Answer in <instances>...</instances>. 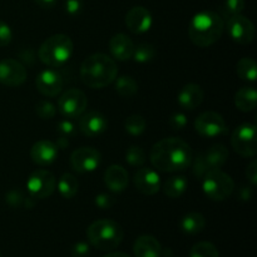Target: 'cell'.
<instances>
[{
	"label": "cell",
	"mask_w": 257,
	"mask_h": 257,
	"mask_svg": "<svg viewBox=\"0 0 257 257\" xmlns=\"http://www.w3.org/2000/svg\"><path fill=\"white\" fill-rule=\"evenodd\" d=\"M150 160L157 171L166 173L185 171L193 161L192 150L187 142L171 137L158 141L151 148Z\"/></svg>",
	"instance_id": "1"
},
{
	"label": "cell",
	"mask_w": 257,
	"mask_h": 257,
	"mask_svg": "<svg viewBox=\"0 0 257 257\" xmlns=\"http://www.w3.org/2000/svg\"><path fill=\"white\" fill-rule=\"evenodd\" d=\"M117 63L109 55L95 53L85 58L80 65V79L87 87L102 89L117 79Z\"/></svg>",
	"instance_id": "2"
},
{
	"label": "cell",
	"mask_w": 257,
	"mask_h": 257,
	"mask_svg": "<svg viewBox=\"0 0 257 257\" xmlns=\"http://www.w3.org/2000/svg\"><path fill=\"white\" fill-rule=\"evenodd\" d=\"M225 32V20L218 13L200 12L192 18L188 27L191 42L200 48L215 44Z\"/></svg>",
	"instance_id": "3"
},
{
	"label": "cell",
	"mask_w": 257,
	"mask_h": 257,
	"mask_svg": "<svg viewBox=\"0 0 257 257\" xmlns=\"http://www.w3.org/2000/svg\"><path fill=\"white\" fill-rule=\"evenodd\" d=\"M123 237L122 226L109 218L94 221L87 228L88 242L99 251H113L122 243Z\"/></svg>",
	"instance_id": "4"
},
{
	"label": "cell",
	"mask_w": 257,
	"mask_h": 257,
	"mask_svg": "<svg viewBox=\"0 0 257 257\" xmlns=\"http://www.w3.org/2000/svg\"><path fill=\"white\" fill-rule=\"evenodd\" d=\"M74 50L70 37L65 34H54L47 38L40 45L39 55L40 62L50 68H59L70 59Z\"/></svg>",
	"instance_id": "5"
},
{
	"label": "cell",
	"mask_w": 257,
	"mask_h": 257,
	"mask_svg": "<svg viewBox=\"0 0 257 257\" xmlns=\"http://www.w3.org/2000/svg\"><path fill=\"white\" fill-rule=\"evenodd\" d=\"M202 190L210 200L221 202L230 197L235 191V182L227 173L220 168L207 171L202 177Z\"/></svg>",
	"instance_id": "6"
},
{
	"label": "cell",
	"mask_w": 257,
	"mask_h": 257,
	"mask_svg": "<svg viewBox=\"0 0 257 257\" xmlns=\"http://www.w3.org/2000/svg\"><path fill=\"white\" fill-rule=\"evenodd\" d=\"M256 137V125L251 123H243L233 131L231 145L233 150L242 157H255L257 155Z\"/></svg>",
	"instance_id": "7"
},
{
	"label": "cell",
	"mask_w": 257,
	"mask_h": 257,
	"mask_svg": "<svg viewBox=\"0 0 257 257\" xmlns=\"http://www.w3.org/2000/svg\"><path fill=\"white\" fill-rule=\"evenodd\" d=\"M57 180L50 171L37 170L29 176L27 188L29 195L35 200H45L55 191Z\"/></svg>",
	"instance_id": "8"
},
{
	"label": "cell",
	"mask_w": 257,
	"mask_h": 257,
	"mask_svg": "<svg viewBox=\"0 0 257 257\" xmlns=\"http://www.w3.org/2000/svg\"><path fill=\"white\" fill-rule=\"evenodd\" d=\"M88 105L87 95L82 90L73 88L63 93L58 100V110L65 118H79L85 112Z\"/></svg>",
	"instance_id": "9"
},
{
	"label": "cell",
	"mask_w": 257,
	"mask_h": 257,
	"mask_svg": "<svg viewBox=\"0 0 257 257\" xmlns=\"http://www.w3.org/2000/svg\"><path fill=\"white\" fill-rule=\"evenodd\" d=\"M195 130L202 137L215 138L225 135L227 132V125L220 113L207 110L196 118Z\"/></svg>",
	"instance_id": "10"
},
{
	"label": "cell",
	"mask_w": 257,
	"mask_h": 257,
	"mask_svg": "<svg viewBox=\"0 0 257 257\" xmlns=\"http://www.w3.org/2000/svg\"><path fill=\"white\" fill-rule=\"evenodd\" d=\"M102 161V155L93 147H80L70 155V166L79 173H89L97 170Z\"/></svg>",
	"instance_id": "11"
},
{
	"label": "cell",
	"mask_w": 257,
	"mask_h": 257,
	"mask_svg": "<svg viewBox=\"0 0 257 257\" xmlns=\"http://www.w3.org/2000/svg\"><path fill=\"white\" fill-rule=\"evenodd\" d=\"M227 32L233 42L238 44H250L255 39V25L243 15H235L227 19Z\"/></svg>",
	"instance_id": "12"
},
{
	"label": "cell",
	"mask_w": 257,
	"mask_h": 257,
	"mask_svg": "<svg viewBox=\"0 0 257 257\" xmlns=\"http://www.w3.org/2000/svg\"><path fill=\"white\" fill-rule=\"evenodd\" d=\"M28 73L24 65L17 59L8 58L0 62V83L7 87H19L27 80Z\"/></svg>",
	"instance_id": "13"
},
{
	"label": "cell",
	"mask_w": 257,
	"mask_h": 257,
	"mask_svg": "<svg viewBox=\"0 0 257 257\" xmlns=\"http://www.w3.org/2000/svg\"><path fill=\"white\" fill-rule=\"evenodd\" d=\"M133 183L136 190L146 196H153L161 190V177L153 168H140L135 173Z\"/></svg>",
	"instance_id": "14"
},
{
	"label": "cell",
	"mask_w": 257,
	"mask_h": 257,
	"mask_svg": "<svg viewBox=\"0 0 257 257\" xmlns=\"http://www.w3.org/2000/svg\"><path fill=\"white\" fill-rule=\"evenodd\" d=\"M35 87L45 97H57L63 89V78L57 70L44 69L38 74Z\"/></svg>",
	"instance_id": "15"
},
{
	"label": "cell",
	"mask_w": 257,
	"mask_h": 257,
	"mask_svg": "<svg viewBox=\"0 0 257 257\" xmlns=\"http://www.w3.org/2000/svg\"><path fill=\"white\" fill-rule=\"evenodd\" d=\"M125 25L135 34H143L152 27V15L145 7H133L125 14Z\"/></svg>",
	"instance_id": "16"
},
{
	"label": "cell",
	"mask_w": 257,
	"mask_h": 257,
	"mask_svg": "<svg viewBox=\"0 0 257 257\" xmlns=\"http://www.w3.org/2000/svg\"><path fill=\"white\" fill-rule=\"evenodd\" d=\"M108 128V120L104 114L92 110L80 115L79 130L87 137H97L104 133Z\"/></svg>",
	"instance_id": "17"
},
{
	"label": "cell",
	"mask_w": 257,
	"mask_h": 257,
	"mask_svg": "<svg viewBox=\"0 0 257 257\" xmlns=\"http://www.w3.org/2000/svg\"><path fill=\"white\" fill-rule=\"evenodd\" d=\"M58 147L50 141L42 140L34 143L30 150V157L38 166H49L57 160Z\"/></svg>",
	"instance_id": "18"
},
{
	"label": "cell",
	"mask_w": 257,
	"mask_h": 257,
	"mask_svg": "<svg viewBox=\"0 0 257 257\" xmlns=\"http://www.w3.org/2000/svg\"><path fill=\"white\" fill-rule=\"evenodd\" d=\"M135 47L136 45L133 44L132 39L127 34H123V33H118V34L113 35L109 40V50L112 53L113 58L120 60V62L132 59Z\"/></svg>",
	"instance_id": "19"
},
{
	"label": "cell",
	"mask_w": 257,
	"mask_h": 257,
	"mask_svg": "<svg viewBox=\"0 0 257 257\" xmlns=\"http://www.w3.org/2000/svg\"><path fill=\"white\" fill-rule=\"evenodd\" d=\"M130 182V176L123 166L112 165L105 170L104 183L112 192H123Z\"/></svg>",
	"instance_id": "20"
},
{
	"label": "cell",
	"mask_w": 257,
	"mask_h": 257,
	"mask_svg": "<svg viewBox=\"0 0 257 257\" xmlns=\"http://www.w3.org/2000/svg\"><path fill=\"white\" fill-rule=\"evenodd\" d=\"M178 104L186 110H195L203 102L202 88L195 83H188L178 93Z\"/></svg>",
	"instance_id": "21"
},
{
	"label": "cell",
	"mask_w": 257,
	"mask_h": 257,
	"mask_svg": "<svg viewBox=\"0 0 257 257\" xmlns=\"http://www.w3.org/2000/svg\"><path fill=\"white\" fill-rule=\"evenodd\" d=\"M133 253L136 257H161L162 246L153 236L142 235L133 245Z\"/></svg>",
	"instance_id": "22"
},
{
	"label": "cell",
	"mask_w": 257,
	"mask_h": 257,
	"mask_svg": "<svg viewBox=\"0 0 257 257\" xmlns=\"http://www.w3.org/2000/svg\"><path fill=\"white\" fill-rule=\"evenodd\" d=\"M203 161L207 166L208 171L221 168L228 158V150L223 145H213L206 152L202 153Z\"/></svg>",
	"instance_id": "23"
},
{
	"label": "cell",
	"mask_w": 257,
	"mask_h": 257,
	"mask_svg": "<svg viewBox=\"0 0 257 257\" xmlns=\"http://www.w3.org/2000/svg\"><path fill=\"white\" fill-rule=\"evenodd\" d=\"M235 105L243 113L252 112L257 105V92L253 87H242L235 95Z\"/></svg>",
	"instance_id": "24"
},
{
	"label": "cell",
	"mask_w": 257,
	"mask_h": 257,
	"mask_svg": "<svg viewBox=\"0 0 257 257\" xmlns=\"http://www.w3.org/2000/svg\"><path fill=\"white\" fill-rule=\"evenodd\" d=\"M206 227L205 216L200 212H190L181 221V228L187 235H198Z\"/></svg>",
	"instance_id": "25"
},
{
	"label": "cell",
	"mask_w": 257,
	"mask_h": 257,
	"mask_svg": "<svg viewBox=\"0 0 257 257\" xmlns=\"http://www.w3.org/2000/svg\"><path fill=\"white\" fill-rule=\"evenodd\" d=\"M188 186L187 178L183 176H172L163 185V192L170 198H177L183 195Z\"/></svg>",
	"instance_id": "26"
},
{
	"label": "cell",
	"mask_w": 257,
	"mask_h": 257,
	"mask_svg": "<svg viewBox=\"0 0 257 257\" xmlns=\"http://www.w3.org/2000/svg\"><path fill=\"white\" fill-rule=\"evenodd\" d=\"M78 188H79V182L72 173H64L58 181V191L65 200L74 197L78 192Z\"/></svg>",
	"instance_id": "27"
},
{
	"label": "cell",
	"mask_w": 257,
	"mask_h": 257,
	"mask_svg": "<svg viewBox=\"0 0 257 257\" xmlns=\"http://www.w3.org/2000/svg\"><path fill=\"white\" fill-rule=\"evenodd\" d=\"M236 73L241 80L255 82L257 78V64L252 58H242L236 65Z\"/></svg>",
	"instance_id": "28"
},
{
	"label": "cell",
	"mask_w": 257,
	"mask_h": 257,
	"mask_svg": "<svg viewBox=\"0 0 257 257\" xmlns=\"http://www.w3.org/2000/svg\"><path fill=\"white\" fill-rule=\"evenodd\" d=\"M115 92L122 98H131L138 92V83L131 75H122L115 80Z\"/></svg>",
	"instance_id": "29"
},
{
	"label": "cell",
	"mask_w": 257,
	"mask_h": 257,
	"mask_svg": "<svg viewBox=\"0 0 257 257\" xmlns=\"http://www.w3.org/2000/svg\"><path fill=\"white\" fill-rule=\"evenodd\" d=\"M147 127V122L145 118L140 114H133L125 119L124 128L131 136H140L142 135Z\"/></svg>",
	"instance_id": "30"
},
{
	"label": "cell",
	"mask_w": 257,
	"mask_h": 257,
	"mask_svg": "<svg viewBox=\"0 0 257 257\" xmlns=\"http://www.w3.org/2000/svg\"><path fill=\"white\" fill-rule=\"evenodd\" d=\"M245 9V0H225L221 5V17L226 20L240 15Z\"/></svg>",
	"instance_id": "31"
},
{
	"label": "cell",
	"mask_w": 257,
	"mask_h": 257,
	"mask_svg": "<svg viewBox=\"0 0 257 257\" xmlns=\"http://www.w3.org/2000/svg\"><path fill=\"white\" fill-rule=\"evenodd\" d=\"M156 49L150 43H141L137 47H135L133 52V59L137 63H148L155 58Z\"/></svg>",
	"instance_id": "32"
},
{
	"label": "cell",
	"mask_w": 257,
	"mask_h": 257,
	"mask_svg": "<svg viewBox=\"0 0 257 257\" xmlns=\"http://www.w3.org/2000/svg\"><path fill=\"white\" fill-rule=\"evenodd\" d=\"M190 257H220V252L213 243L202 241L191 248Z\"/></svg>",
	"instance_id": "33"
},
{
	"label": "cell",
	"mask_w": 257,
	"mask_h": 257,
	"mask_svg": "<svg viewBox=\"0 0 257 257\" xmlns=\"http://www.w3.org/2000/svg\"><path fill=\"white\" fill-rule=\"evenodd\" d=\"M125 161L132 167H141L146 161V155L140 146H131L125 152Z\"/></svg>",
	"instance_id": "34"
},
{
	"label": "cell",
	"mask_w": 257,
	"mask_h": 257,
	"mask_svg": "<svg viewBox=\"0 0 257 257\" xmlns=\"http://www.w3.org/2000/svg\"><path fill=\"white\" fill-rule=\"evenodd\" d=\"M35 113L40 119H52L54 118L57 109H55V105L49 100H40L35 105Z\"/></svg>",
	"instance_id": "35"
},
{
	"label": "cell",
	"mask_w": 257,
	"mask_h": 257,
	"mask_svg": "<svg viewBox=\"0 0 257 257\" xmlns=\"http://www.w3.org/2000/svg\"><path fill=\"white\" fill-rule=\"evenodd\" d=\"M7 201L12 207H20V206H25V207H32L30 203H28V198L25 200V197L23 196V193L18 190L10 191L7 195Z\"/></svg>",
	"instance_id": "36"
},
{
	"label": "cell",
	"mask_w": 257,
	"mask_h": 257,
	"mask_svg": "<svg viewBox=\"0 0 257 257\" xmlns=\"http://www.w3.org/2000/svg\"><path fill=\"white\" fill-rule=\"evenodd\" d=\"M57 131L62 137H72L75 135V125L74 123L70 122L69 119H63L58 123Z\"/></svg>",
	"instance_id": "37"
},
{
	"label": "cell",
	"mask_w": 257,
	"mask_h": 257,
	"mask_svg": "<svg viewBox=\"0 0 257 257\" xmlns=\"http://www.w3.org/2000/svg\"><path fill=\"white\" fill-rule=\"evenodd\" d=\"M13 39V32L9 25L0 20V47H7Z\"/></svg>",
	"instance_id": "38"
},
{
	"label": "cell",
	"mask_w": 257,
	"mask_h": 257,
	"mask_svg": "<svg viewBox=\"0 0 257 257\" xmlns=\"http://www.w3.org/2000/svg\"><path fill=\"white\" fill-rule=\"evenodd\" d=\"M207 171L208 168L206 166L205 161H203L202 153H198L195 160V163H193V175L197 176L198 178H202L207 173Z\"/></svg>",
	"instance_id": "39"
},
{
	"label": "cell",
	"mask_w": 257,
	"mask_h": 257,
	"mask_svg": "<svg viewBox=\"0 0 257 257\" xmlns=\"http://www.w3.org/2000/svg\"><path fill=\"white\" fill-rule=\"evenodd\" d=\"M168 123H170L171 128H173V130H183L187 124V117L183 113H175V114L171 115Z\"/></svg>",
	"instance_id": "40"
},
{
	"label": "cell",
	"mask_w": 257,
	"mask_h": 257,
	"mask_svg": "<svg viewBox=\"0 0 257 257\" xmlns=\"http://www.w3.org/2000/svg\"><path fill=\"white\" fill-rule=\"evenodd\" d=\"M94 202L95 205L99 208H102V210H108V208H110L114 205L113 197L110 195H107V193H99L98 196H95Z\"/></svg>",
	"instance_id": "41"
},
{
	"label": "cell",
	"mask_w": 257,
	"mask_h": 257,
	"mask_svg": "<svg viewBox=\"0 0 257 257\" xmlns=\"http://www.w3.org/2000/svg\"><path fill=\"white\" fill-rule=\"evenodd\" d=\"M65 12L69 15H78L83 10L82 0H65Z\"/></svg>",
	"instance_id": "42"
},
{
	"label": "cell",
	"mask_w": 257,
	"mask_h": 257,
	"mask_svg": "<svg viewBox=\"0 0 257 257\" xmlns=\"http://www.w3.org/2000/svg\"><path fill=\"white\" fill-rule=\"evenodd\" d=\"M90 247L87 242H77L72 248V257H88Z\"/></svg>",
	"instance_id": "43"
},
{
	"label": "cell",
	"mask_w": 257,
	"mask_h": 257,
	"mask_svg": "<svg viewBox=\"0 0 257 257\" xmlns=\"http://www.w3.org/2000/svg\"><path fill=\"white\" fill-rule=\"evenodd\" d=\"M246 177L252 186L257 185V162L252 161L246 168Z\"/></svg>",
	"instance_id": "44"
},
{
	"label": "cell",
	"mask_w": 257,
	"mask_h": 257,
	"mask_svg": "<svg viewBox=\"0 0 257 257\" xmlns=\"http://www.w3.org/2000/svg\"><path fill=\"white\" fill-rule=\"evenodd\" d=\"M238 197H240L241 201H245V202L250 201L252 198V188L250 186H242L238 191Z\"/></svg>",
	"instance_id": "45"
},
{
	"label": "cell",
	"mask_w": 257,
	"mask_h": 257,
	"mask_svg": "<svg viewBox=\"0 0 257 257\" xmlns=\"http://www.w3.org/2000/svg\"><path fill=\"white\" fill-rule=\"evenodd\" d=\"M57 2L58 0H34L35 4L42 8V9H52L57 4Z\"/></svg>",
	"instance_id": "46"
},
{
	"label": "cell",
	"mask_w": 257,
	"mask_h": 257,
	"mask_svg": "<svg viewBox=\"0 0 257 257\" xmlns=\"http://www.w3.org/2000/svg\"><path fill=\"white\" fill-rule=\"evenodd\" d=\"M68 145H69V142H68L67 137H62V136H60V137L58 138V141H57V147L58 148H67Z\"/></svg>",
	"instance_id": "47"
},
{
	"label": "cell",
	"mask_w": 257,
	"mask_h": 257,
	"mask_svg": "<svg viewBox=\"0 0 257 257\" xmlns=\"http://www.w3.org/2000/svg\"><path fill=\"white\" fill-rule=\"evenodd\" d=\"M161 257H180V256L175 255V252H173V251L171 250V248H165V250H162Z\"/></svg>",
	"instance_id": "48"
},
{
	"label": "cell",
	"mask_w": 257,
	"mask_h": 257,
	"mask_svg": "<svg viewBox=\"0 0 257 257\" xmlns=\"http://www.w3.org/2000/svg\"><path fill=\"white\" fill-rule=\"evenodd\" d=\"M103 257H131V256H128L127 253H124V252H110Z\"/></svg>",
	"instance_id": "49"
}]
</instances>
